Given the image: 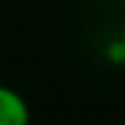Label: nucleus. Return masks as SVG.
<instances>
[{
  "instance_id": "1",
  "label": "nucleus",
  "mask_w": 125,
  "mask_h": 125,
  "mask_svg": "<svg viewBox=\"0 0 125 125\" xmlns=\"http://www.w3.org/2000/svg\"><path fill=\"white\" fill-rule=\"evenodd\" d=\"M0 125H30L25 98L8 86H0Z\"/></svg>"
},
{
  "instance_id": "2",
  "label": "nucleus",
  "mask_w": 125,
  "mask_h": 125,
  "mask_svg": "<svg viewBox=\"0 0 125 125\" xmlns=\"http://www.w3.org/2000/svg\"><path fill=\"white\" fill-rule=\"evenodd\" d=\"M120 49L125 52V27H123V37H120Z\"/></svg>"
}]
</instances>
